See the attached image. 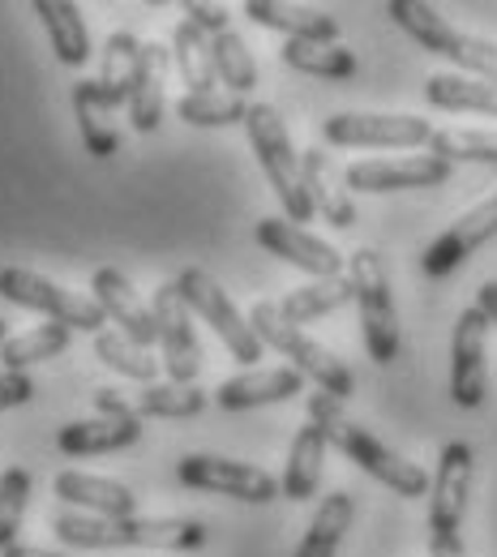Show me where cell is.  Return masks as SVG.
I'll return each instance as SVG.
<instances>
[{
	"label": "cell",
	"instance_id": "obj_19",
	"mask_svg": "<svg viewBox=\"0 0 497 557\" xmlns=\"http://www.w3.org/2000/svg\"><path fill=\"white\" fill-rule=\"evenodd\" d=\"M245 17H253L266 30H279L300 44H339V17L326 9H305V4H284V0H249Z\"/></svg>",
	"mask_w": 497,
	"mask_h": 557
},
{
	"label": "cell",
	"instance_id": "obj_9",
	"mask_svg": "<svg viewBox=\"0 0 497 557\" xmlns=\"http://www.w3.org/2000/svg\"><path fill=\"white\" fill-rule=\"evenodd\" d=\"M489 395V318L472 305L459 313L450 335V399L463 412H476Z\"/></svg>",
	"mask_w": 497,
	"mask_h": 557
},
{
	"label": "cell",
	"instance_id": "obj_5",
	"mask_svg": "<svg viewBox=\"0 0 497 557\" xmlns=\"http://www.w3.org/2000/svg\"><path fill=\"white\" fill-rule=\"evenodd\" d=\"M386 13L425 48L433 57L450 61L455 70H463L468 77H485L497 82V44L494 39H481V35H468L459 26H450L433 4L425 0H390Z\"/></svg>",
	"mask_w": 497,
	"mask_h": 557
},
{
	"label": "cell",
	"instance_id": "obj_41",
	"mask_svg": "<svg viewBox=\"0 0 497 557\" xmlns=\"http://www.w3.org/2000/svg\"><path fill=\"white\" fill-rule=\"evenodd\" d=\"M35 399V382L26 373H13V369H0V412L9 408H22Z\"/></svg>",
	"mask_w": 497,
	"mask_h": 557
},
{
	"label": "cell",
	"instance_id": "obj_38",
	"mask_svg": "<svg viewBox=\"0 0 497 557\" xmlns=\"http://www.w3.org/2000/svg\"><path fill=\"white\" fill-rule=\"evenodd\" d=\"M428 154L446 163H494L497 168V134L485 129H433Z\"/></svg>",
	"mask_w": 497,
	"mask_h": 557
},
{
	"label": "cell",
	"instance_id": "obj_35",
	"mask_svg": "<svg viewBox=\"0 0 497 557\" xmlns=\"http://www.w3.org/2000/svg\"><path fill=\"white\" fill-rule=\"evenodd\" d=\"M95 356H99L112 373H121V377H129V382H142V386H154V382H159V369H163V360H154L146 348L129 344L121 331H99V335H95Z\"/></svg>",
	"mask_w": 497,
	"mask_h": 557
},
{
	"label": "cell",
	"instance_id": "obj_14",
	"mask_svg": "<svg viewBox=\"0 0 497 557\" xmlns=\"http://www.w3.org/2000/svg\"><path fill=\"white\" fill-rule=\"evenodd\" d=\"M497 236V194H489L481 207H472L468 214H459L437 240H428V249L421 253V271L428 278L455 275L481 245H489Z\"/></svg>",
	"mask_w": 497,
	"mask_h": 557
},
{
	"label": "cell",
	"instance_id": "obj_46",
	"mask_svg": "<svg viewBox=\"0 0 497 557\" xmlns=\"http://www.w3.org/2000/svg\"><path fill=\"white\" fill-rule=\"evenodd\" d=\"M4 339H9V326H4V318H0V348H4Z\"/></svg>",
	"mask_w": 497,
	"mask_h": 557
},
{
	"label": "cell",
	"instance_id": "obj_45",
	"mask_svg": "<svg viewBox=\"0 0 497 557\" xmlns=\"http://www.w3.org/2000/svg\"><path fill=\"white\" fill-rule=\"evenodd\" d=\"M0 557H61V554H52V549H39V545H13V549H4Z\"/></svg>",
	"mask_w": 497,
	"mask_h": 557
},
{
	"label": "cell",
	"instance_id": "obj_1",
	"mask_svg": "<svg viewBox=\"0 0 497 557\" xmlns=\"http://www.w3.org/2000/svg\"><path fill=\"white\" fill-rule=\"evenodd\" d=\"M309 420L326 433V442H331L335 450H344L360 472H369L373 481H382L390 493H399V497H425L428 485H433V476H428L421 463H408V459L395 455L386 442H377L364 424L348 420L344 404H339L335 395H326V391L309 395Z\"/></svg>",
	"mask_w": 497,
	"mask_h": 557
},
{
	"label": "cell",
	"instance_id": "obj_7",
	"mask_svg": "<svg viewBox=\"0 0 497 557\" xmlns=\"http://www.w3.org/2000/svg\"><path fill=\"white\" fill-rule=\"evenodd\" d=\"M172 283H176V292H181L185 309H189V313H198L214 335H219V344L232 351L236 360H245V364L262 360V351H266L262 348V339L253 335L249 318H240V309L232 305V296L214 283V275H207L202 267H185Z\"/></svg>",
	"mask_w": 497,
	"mask_h": 557
},
{
	"label": "cell",
	"instance_id": "obj_29",
	"mask_svg": "<svg viewBox=\"0 0 497 557\" xmlns=\"http://www.w3.org/2000/svg\"><path fill=\"white\" fill-rule=\"evenodd\" d=\"M352 515H356L352 493H344V488L326 493L322 506L313 510V519H309V528H305V536H300V545H296L291 557H335L339 545H344V532L352 528Z\"/></svg>",
	"mask_w": 497,
	"mask_h": 557
},
{
	"label": "cell",
	"instance_id": "obj_42",
	"mask_svg": "<svg viewBox=\"0 0 497 557\" xmlns=\"http://www.w3.org/2000/svg\"><path fill=\"white\" fill-rule=\"evenodd\" d=\"M95 417H112V420H138V408H129V399H121L112 386H99L95 395Z\"/></svg>",
	"mask_w": 497,
	"mask_h": 557
},
{
	"label": "cell",
	"instance_id": "obj_34",
	"mask_svg": "<svg viewBox=\"0 0 497 557\" xmlns=\"http://www.w3.org/2000/svg\"><path fill=\"white\" fill-rule=\"evenodd\" d=\"M211 52H214V77H219V86H227V95L245 99L258 86V61H253L249 44L236 30H223V35L211 39Z\"/></svg>",
	"mask_w": 497,
	"mask_h": 557
},
{
	"label": "cell",
	"instance_id": "obj_10",
	"mask_svg": "<svg viewBox=\"0 0 497 557\" xmlns=\"http://www.w3.org/2000/svg\"><path fill=\"white\" fill-rule=\"evenodd\" d=\"M176 481L185 488H198V493H219V497H236V502H253V506H266L279 497V481L266 468L223 459V455H185L176 463Z\"/></svg>",
	"mask_w": 497,
	"mask_h": 557
},
{
	"label": "cell",
	"instance_id": "obj_21",
	"mask_svg": "<svg viewBox=\"0 0 497 557\" xmlns=\"http://www.w3.org/2000/svg\"><path fill=\"white\" fill-rule=\"evenodd\" d=\"M300 168H305V189H309L313 210H318L331 227L348 232L356 223V202H352V194H348V185L335 176L331 154L318 150V146H309V150H300Z\"/></svg>",
	"mask_w": 497,
	"mask_h": 557
},
{
	"label": "cell",
	"instance_id": "obj_36",
	"mask_svg": "<svg viewBox=\"0 0 497 557\" xmlns=\"http://www.w3.org/2000/svg\"><path fill=\"white\" fill-rule=\"evenodd\" d=\"M70 339H73V331L57 326V322H52V326H35V331H26V335L4 339L0 360H4V369L26 373V364H39V360H52V356L70 351Z\"/></svg>",
	"mask_w": 497,
	"mask_h": 557
},
{
	"label": "cell",
	"instance_id": "obj_20",
	"mask_svg": "<svg viewBox=\"0 0 497 557\" xmlns=\"http://www.w3.org/2000/svg\"><path fill=\"white\" fill-rule=\"evenodd\" d=\"M134 442H142V417L138 420H112V417H86L70 420L57 429V446L70 459H86V455H116L129 450Z\"/></svg>",
	"mask_w": 497,
	"mask_h": 557
},
{
	"label": "cell",
	"instance_id": "obj_30",
	"mask_svg": "<svg viewBox=\"0 0 497 557\" xmlns=\"http://www.w3.org/2000/svg\"><path fill=\"white\" fill-rule=\"evenodd\" d=\"M344 305H352V278L348 275L313 278V283L287 292L284 300H279V313H284L291 326L305 331L309 322H318V318H326V313H335V309H344Z\"/></svg>",
	"mask_w": 497,
	"mask_h": 557
},
{
	"label": "cell",
	"instance_id": "obj_27",
	"mask_svg": "<svg viewBox=\"0 0 497 557\" xmlns=\"http://www.w3.org/2000/svg\"><path fill=\"white\" fill-rule=\"evenodd\" d=\"M35 17L44 22L48 39H52V52L61 65L82 70L90 61V30L82 22V9L70 0H35Z\"/></svg>",
	"mask_w": 497,
	"mask_h": 557
},
{
	"label": "cell",
	"instance_id": "obj_15",
	"mask_svg": "<svg viewBox=\"0 0 497 557\" xmlns=\"http://www.w3.org/2000/svg\"><path fill=\"white\" fill-rule=\"evenodd\" d=\"M253 240H258L266 253L284 258L287 267H300L305 275H313V278L344 275V253H339L335 245H326L322 236H313V232L287 223V219H258V223H253Z\"/></svg>",
	"mask_w": 497,
	"mask_h": 557
},
{
	"label": "cell",
	"instance_id": "obj_13",
	"mask_svg": "<svg viewBox=\"0 0 497 557\" xmlns=\"http://www.w3.org/2000/svg\"><path fill=\"white\" fill-rule=\"evenodd\" d=\"M450 181V163L437 154H399V159H360L344 172L356 194H399V189H437Z\"/></svg>",
	"mask_w": 497,
	"mask_h": 557
},
{
	"label": "cell",
	"instance_id": "obj_6",
	"mask_svg": "<svg viewBox=\"0 0 497 557\" xmlns=\"http://www.w3.org/2000/svg\"><path fill=\"white\" fill-rule=\"evenodd\" d=\"M0 296L9 305H17V309H35V313L52 318L65 331H90V335L108 331V318H103V309L90 296L70 292V287L35 275L26 267H0Z\"/></svg>",
	"mask_w": 497,
	"mask_h": 557
},
{
	"label": "cell",
	"instance_id": "obj_12",
	"mask_svg": "<svg viewBox=\"0 0 497 557\" xmlns=\"http://www.w3.org/2000/svg\"><path fill=\"white\" fill-rule=\"evenodd\" d=\"M472 446L468 442H446L437 455V472L428 485V536H459L468 497H472Z\"/></svg>",
	"mask_w": 497,
	"mask_h": 557
},
{
	"label": "cell",
	"instance_id": "obj_43",
	"mask_svg": "<svg viewBox=\"0 0 497 557\" xmlns=\"http://www.w3.org/2000/svg\"><path fill=\"white\" fill-rule=\"evenodd\" d=\"M428 557H468L463 536H428Z\"/></svg>",
	"mask_w": 497,
	"mask_h": 557
},
{
	"label": "cell",
	"instance_id": "obj_22",
	"mask_svg": "<svg viewBox=\"0 0 497 557\" xmlns=\"http://www.w3.org/2000/svg\"><path fill=\"white\" fill-rule=\"evenodd\" d=\"M207 545V528L198 519H121V549H159V554H194Z\"/></svg>",
	"mask_w": 497,
	"mask_h": 557
},
{
	"label": "cell",
	"instance_id": "obj_39",
	"mask_svg": "<svg viewBox=\"0 0 497 557\" xmlns=\"http://www.w3.org/2000/svg\"><path fill=\"white\" fill-rule=\"evenodd\" d=\"M30 488H35V481H30L26 468H4V472H0V554L17 545Z\"/></svg>",
	"mask_w": 497,
	"mask_h": 557
},
{
	"label": "cell",
	"instance_id": "obj_2",
	"mask_svg": "<svg viewBox=\"0 0 497 557\" xmlns=\"http://www.w3.org/2000/svg\"><path fill=\"white\" fill-rule=\"evenodd\" d=\"M245 134H249V146L258 154V168L262 176L271 181L279 207H284L287 223H309L318 210L309 202V189H305V168H300V150L291 146V134H287L284 116L271 108V103H249L245 112Z\"/></svg>",
	"mask_w": 497,
	"mask_h": 557
},
{
	"label": "cell",
	"instance_id": "obj_28",
	"mask_svg": "<svg viewBox=\"0 0 497 557\" xmlns=\"http://www.w3.org/2000/svg\"><path fill=\"white\" fill-rule=\"evenodd\" d=\"M428 108L437 112H481L497 116V82L468 77V73H433L425 82Z\"/></svg>",
	"mask_w": 497,
	"mask_h": 557
},
{
	"label": "cell",
	"instance_id": "obj_18",
	"mask_svg": "<svg viewBox=\"0 0 497 557\" xmlns=\"http://www.w3.org/2000/svg\"><path fill=\"white\" fill-rule=\"evenodd\" d=\"M300 391H305V377L291 364L287 369H253V373L219 382L214 404L223 412H249V408H266V404H287Z\"/></svg>",
	"mask_w": 497,
	"mask_h": 557
},
{
	"label": "cell",
	"instance_id": "obj_24",
	"mask_svg": "<svg viewBox=\"0 0 497 557\" xmlns=\"http://www.w3.org/2000/svg\"><path fill=\"white\" fill-rule=\"evenodd\" d=\"M326 433L305 420L291 437V450H287V468H284V481H279V493L291 497V502H309L318 485H322V463H326Z\"/></svg>",
	"mask_w": 497,
	"mask_h": 557
},
{
	"label": "cell",
	"instance_id": "obj_16",
	"mask_svg": "<svg viewBox=\"0 0 497 557\" xmlns=\"http://www.w3.org/2000/svg\"><path fill=\"white\" fill-rule=\"evenodd\" d=\"M90 300L103 309L108 322L121 326V335H125L129 344H138V348H146V351H150V344H159L154 318H150V309L138 300V292H134V283H129L125 271L99 267V271L90 275Z\"/></svg>",
	"mask_w": 497,
	"mask_h": 557
},
{
	"label": "cell",
	"instance_id": "obj_32",
	"mask_svg": "<svg viewBox=\"0 0 497 557\" xmlns=\"http://www.w3.org/2000/svg\"><path fill=\"white\" fill-rule=\"evenodd\" d=\"M172 65L181 73V82L189 86V95H211L214 90V52H211V39L198 30V26H189V22H181L176 30H172Z\"/></svg>",
	"mask_w": 497,
	"mask_h": 557
},
{
	"label": "cell",
	"instance_id": "obj_26",
	"mask_svg": "<svg viewBox=\"0 0 497 557\" xmlns=\"http://www.w3.org/2000/svg\"><path fill=\"white\" fill-rule=\"evenodd\" d=\"M73 116H77V129H82V146L95 154V159H112L121 150V129H116V112L108 108V99L99 95L95 77H82L73 82Z\"/></svg>",
	"mask_w": 497,
	"mask_h": 557
},
{
	"label": "cell",
	"instance_id": "obj_11",
	"mask_svg": "<svg viewBox=\"0 0 497 557\" xmlns=\"http://www.w3.org/2000/svg\"><path fill=\"white\" fill-rule=\"evenodd\" d=\"M150 318H154V331H159V344H163L167 382H198V373H202V344H198V331L189 322L194 313L185 309L176 283H159L154 287Z\"/></svg>",
	"mask_w": 497,
	"mask_h": 557
},
{
	"label": "cell",
	"instance_id": "obj_40",
	"mask_svg": "<svg viewBox=\"0 0 497 557\" xmlns=\"http://www.w3.org/2000/svg\"><path fill=\"white\" fill-rule=\"evenodd\" d=\"M185 22H189V26H198L207 39L223 35V30H232L227 9H223V4H202V0H189V4H185Z\"/></svg>",
	"mask_w": 497,
	"mask_h": 557
},
{
	"label": "cell",
	"instance_id": "obj_8",
	"mask_svg": "<svg viewBox=\"0 0 497 557\" xmlns=\"http://www.w3.org/2000/svg\"><path fill=\"white\" fill-rule=\"evenodd\" d=\"M322 138L348 150H417L428 146L433 125L408 112H335L322 121Z\"/></svg>",
	"mask_w": 497,
	"mask_h": 557
},
{
	"label": "cell",
	"instance_id": "obj_37",
	"mask_svg": "<svg viewBox=\"0 0 497 557\" xmlns=\"http://www.w3.org/2000/svg\"><path fill=\"white\" fill-rule=\"evenodd\" d=\"M249 103L227 95V90H211V95H185L176 99V116L194 129H223V125H245Z\"/></svg>",
	"mask_w": 497,
	"mask_h": 557
},
{
	"label": "cell",
	"instance_id": "obj_33",
	"mask_svg": "<svg viewBox=\"0 0 497 557\" xmlns=\"http://www.w3.org/2000/svg\"><path fill=\"white\" fill-rule=\"evenodd\" d=\"M211 404V395L198 382H154L138 395V417L154 420H189L202 417V408Z\"/></svg>",
	"mask_w": 497,
	"mask_h": 557
},
{
	"label": "cell",
	"instance_id": "obj_17",
	"mask_svg": "<svg viewBox=\"0 0 497 557\" xmlns=\"http://www.w3.org/2000/svg\"><path fill=\"white\" fill-rule=\"evenodd\" d=\"M52 493L82 510V515H95V519H134L138 515V497L134 488L112 481V476H90V472H61L52 481Z\"/></svg>",
	"mask_w": 497,
	"mask_h": 557
},
{
	"label": "cell",
	"instance_id": "obj_31",
	"mask_svg": "<svg viewBox=\"0 0 497 557\" xmlns=\"http://www.w3.org/2000/svg\"><path fill=\"white\" fill-rule=\"evenodd\" d=\"M284 65L305 77H322V82H348L356 77V52L344 44H300V39H287L284 44Z\"/></svg>",
	"mask_w": 497,
	"mask_h": 557
},
{
	"label": "cell",
	"instance_id": "obj_44",
	"mask_svg": "<svg viewBox=\"0 0 497 557\" xmlns=\"http://www.w3.org/2000/svg\"><path fill=\"white\" fill-rule=\"evenodd\" d=\"M476 309L489 318V326H497V278L481 283V292H476Z\"/></svg>",
	"mask_w": 497,
	"mask_h": 557
},
{
	"label": "cell",
	"instance_id": "obj_25",
	"mask_svg": "<svg viewBox=\"0 0 497 557\" xmlns=\"http://www.w3.org/2000/svg\"><path fill=\"white\" fill-rule=\"evenodd\" d=\"M167 65H172V48L163 44H142V65H138V82L129 95V125L138 134H154L163 121V82H167Z\"/></svg>",
	"mask_w": 497,
	"mask_h": 557
},
{
	"label": "cell",
	"instance_id": "obj_23",
	"mask_svg": "<svg viewBox=\"0 0 497 557\" xmlns=\"http://www.w3.org/2000/svg\"><path fill=\"white\" fill-rule=\"evenodd\" d=\"M138 65H142V39L134 30H116L103 39V52H99V95L108 99V108H129V95H134V82H138Z\"/></svg>",
	"mask_w": 497,
	"mask_h": 557
},
{
	"label": "cell",
	"instance_id": "obj_3",
	"mask_svg": "<svg viewBox=\"0 0 497 557\" xmlns=\"http://www.w3.org/2000/svg\"><path fill=\"white\" fill-rule=\"evenodd\" d=\"M249 326H253V335L262 339V348H275L279 356H287L291 369H296L305 382H313L318 391L335 395L339 404L356 395L352 369H348L335 351L322 348L318 339H309L300 326H291L284 313H279V300H258L253 313H249Z\"/></svg>",
	"mask_w": 497,
	"mask_h": 557
},
{
	"label": "cell",
	"instance_id": "obj_4",
	"mask_svg": "<svg viewBox=\"0 0 497 557\" xmlns=\"http://www.w3.org/2000/svg\"><path fill=\"white\" fill-rule=\"evenodd\" d=\"M348 278H352V305L360 309V339L373 364H395L403 348L399 313H395V292L390 275L377 249H356L348 258Z\"/></svg>",
	"mask_w": 497,
	"mask_h": 557
}]
</instances>
